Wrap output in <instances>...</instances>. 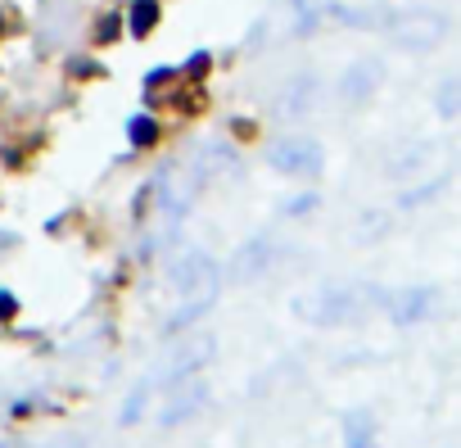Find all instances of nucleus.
I'll return each mask as SVG.
<instances>
[{
	"label": "nucleus",
	"mask_w": 461,
	"mask_h": 448,
	"mask_svg": "<svg viewBox=\"0 0 461 448\" xmlns=\"http://www.w3.org/2000/svg\"><path fill=\"white\" fill-rule=\"evenodd\" d=\"M221 268H217V259L208 254V250H181L172 263H167V286H172V295L181 299V304H217V295H221Z\"/></svg>",
	"instance_id": "f257e3e1"
},
{
	"label": "nucleus",
	"mask_w": 461,
	"mask_h": 448,
	"mask_svg": "<svg viewBox=\"0 0 461 448\" xmlns=\"http://www.w3.org/2000/svg\"><path fill=\"white\" fill-rule=\"evenodd\" d=\"M375 299V286H362V281H335V286H321L317 295L299 299V313L317 326H348L366 313V304Z\"/></svg>",
	"instance_id": "f03ea898"
},
{
	"label": "nucleus",
	"mask_w": 461,
	"mask_h": 448,
	"mask_svg": "<svg viewBox=\"0 0 461 448\" xmlns=\"http://www.w3.org/2000/svg\"><path fill=\"white\" fill-rule=\"evenodd\" d=\"M384 32L393 37L398 50L425 55V50H434V46L447 37V14H438V10H402V14L389 19Z\"/></svg>",
	"instance_id": "7ed1b4c3"
},
{
	"label": "nucleus",
	"mask_w": 461,
	"mask_h": 448,
	"mask_svg": "<svg viewBox=\"0 0 461 448\" xmlns=\"http://www.w3.org/2000/svg\"><path fill=\"white\" fill-rule=\"evenodd\" d=\"M267 163H272V172H281V177L312 181V177L321 172V163H326V150H321L317 136L294 132V136H281V141L267 150Z\"/></svg>",
	"instance_id": "20e7f679"
},
{
	"label": "nucleus",
	"mask_w": 461,
	"mask_h": 448,
	"mask_svg": "<svg viewBox=\"0 0 461 448\" xmlns=\"http://www.w3.org/2000/svg\"><path fill=\"white\" fill-rule=\"evenodd\" d=\"M375 304L389 313L393 326H420L434 317L438 308V286H393V290H375Z\"/></svg>",
	"instance_id": "39448f33"
},
{
	"label": "nucleus",
	"mask_w": 461,
	"mask_h": 448,
	"mask_svg": "<svg viewBox=\"0 0 461 448\" xmlns=\"http://www.w3.org/2000/svg\"><path fill=\"white\" fill-rule=\"evenodd\" d=\"M208 398H212V385L203 380V371L199 376H185V380H176V385H167V394H163V403H158V425H185V421H194L203 407H208Z\"/></svg>",
	"instance_id": "423d86ee"
},
{
	"label": "nucleus",
	"mask_w": 461,
	"mask_h": 448,
	"mask_svg": "<svg viewBox=\"0 0 461 448\" xmlns=\"http://www.w3.org/2000/svg\"><path fill=\"white\" fill-rule=\"evenodd\" d=\"M212 362V335L208 340H190V344H176V349H167L158 362H154V371H149V385L158 389H167V385H176V380H185V376H199L203 367Z\"/></svg>",
	"instance_id": "0eeeda50"
},
{
	"label": "nucleus",
	"mask_w": 461,
	"mask_h": 448,
	"mask_svg": "<svg viewBox=\"0 0 461 448\" xmlns=\"http://www.w3.org/2000/svg\"><path fill=\"white\" fill-rule=\"evenodd\" d=\"M276 259H281L276 241H272V236H254V241H245V245L236 250V259H230V268H226L221 277H230V281H263V277L276 268Z\"/></svg>",
	"instance_id": "6e6552de"
},
{
	"label": "nucleus",
	"mask_w": 461,
	"mask_h": 448,
	"mask_svg": "<svg viewBox=\"0 0 461 448\" xmlns=\"http://www.w3.org/2000/svg\"><path fill=\"white\" fill-rule=\"evenodd\" d=\"M321 105V78L317 73H294V78H285L281 82V91H276V114L281 118H308L312 109Z\"/></svg>",
	"instance_id": "1a4fd4ad"
},
{
	"label": "nucleus",
	"mask_w": 461,
	"mask_h": 448,
	"mask_svg": "<svg viewBox=\"0 0 461 448\" xmlns=\"http://www.w3.org/2000/svg\"><path fill=\"white\" fill-rule=\"evenodd\" d=\"M380 82H384V64L380 59H353L348 69H344V78H339V100L344 105H366L375 91H380Z\"/></svg>",
	"instance_id": "9d476101"
},
{
	"label": "nucleus",
	"mask_w": 461,
	"mask_h": 448,
	"mask_svg": "<svg viewBox=\"0 0 461 448\" xmlns=\"http://www.w3.org/2000/svg\"><path fill=\"white\" fill-rule=\"evenodd\" d=\"M425 163H429V145L425 141H407V145H398V150L384 154V177L407 181V177L425 172Z\"/></svg>",
	"instance_id": "9b49d317"
},
{
	"label": "nucleus",
	"mask_w": 461,
	"mask_h": 448,
	"mask_svg": "<svg viewBox=\"0 0 461 448\" xmlns=\"http://www.w3.org/2000/svg\"><path fill=\"white\" fill-rule=\"evenodd\" d=\"M339 439H344V448H375L380 443V421L366 407H348L344 421H339Z\"/></svg>",
	"instance_id": "f8f14e48"
},
{
	"label": "nucleus",
	"mask_w": 461,
	"mask_h": 448,
	"mask_svg": "<svg viewBox=\"0 0 461 448\" xmlns=\"http://www.w3.org/2000/svg\"><path fill=\"white\" fill-rule=\"evenodd\" d=\"M158 19H163V5H158V0H131V5H127V19H122V32H131V37L140 41V37H149V32L158 28Z\"/></svg>",
	"instance_id": "ddd939ff"
},
{
	"label": "nucleus",
	"mask_w": 461,
	"mask_h": 448,
	"mask_svg": "<svg viewBox=\"0 0 461 448\" xmlns=\"http://www.w3.org/2000/svg\"><path fill=\"white\" fill-rule=\"evenodd\" d=\"M127 141H131V150H154L163 141V123L154 114H131L127 118Z\"/></svg>",
	"instance_id": "4468645a"
},
{
	"label": "nucleus",
	"mask_w": 461,
	"mask_h": 448,
	"mask_svg": "<svg viewBox=\"0 0 461 448\" xmlns=\"http://www.w3.org/2000/svg\"><path fill=\"white\" fill-rule=\"evenodd\" d=\"M149 398H154V385H149V380H136V385L127 389L122 407H118V425H136V421H145Z\"/></svg>",
	"instance_id": "2eb2a0df"
},
{
	"label": "nucleus",
	"mask_w": 461,
	"mask_h": 448,
	"mask_svg": "<svg viewBox=\"0 0 461 448\" xmlns=\"http://www.w3.org/2000/svg\"><path fill=\"white\" fill-rule=\"evenodd\" d=\"M384 232H389V213H384V208H366V213L357 217V236H362V245H375Z\"/></svg>",
	"instance_id": "dca6fc26"
},
{
	"label": "nucleus",
	"mask_w": 461,
	"mask_h": 448,
	"mask_svg": "<svg viewBox=\"0 0 461 448\" xmlns=\"http://www.w3.org/2000/svg\"><path fill=\"white\" fill-rule=\"evenodd\" d=\"M434 109H438V118H447V123L461 114V82H456V78H443V82H438V100H434Z\"/></svg>",
	"instance_id": "f3484780"
},
{
	"label": "nucleus",
	"mask_w": 461,
	"mask_h": 448,
	"mask_svg": "<svg viewBox=\"0 0 461 448\" xmlns=\"http://www.w3.org/2000/svg\"><path fill=\"white\" fill-rule=\"evenodd\" d=\"M203 313H208V304H176V313L163 322V335H181V331H190Z\"/></svg>",
	"instance_id": "a211bd4d"
},
{
	"label": "nucleus",
	"mask_w": 461,
	"mask_h": 448,
	"mask_svg": "<svg viewBox=\"0 0 461 448\" xmlns=\"http://www.w3.org/2000/svg\"><path fill=\"white\" fill-rule=\"evenodd\" d=\"M447 190V177H434V181H425V186H411V190H402V208H420V204H429L434 195H443Z\"/></svg>",
	"instance_id": "6ab92c4d"
},
{
	"label": "nucleus",
	"mask_w": 461,
	"mask_h": 448,
	"mask_svg": "<svg viewBox=\"0 0 461 448\" xmlns=\"http://www.w3.org/2000/svg\"><path fill=\"white\" fill-rule=\"evenodd\" d=\"M317 208H321V195L303 190V195H294V199H285V204H281V217H294V222H299V217H312Z\"/></svg>",
	"instance_id": "aec40b11"
},
{
	"label": "nucleus",
	"mask_w": 461,
	"mask_h": 448,
	"mask_svg": "<svg viewBox=\"0 0 461 448\" xmlns=\"http://www.w3.org/2000/svg\"><path fill=\"white\" fill-rule=\"evenodd\" d=\"M91 37H95V46H113L122 37V19L118 14H100L95 28H91Z\"/></svg>",
	"instance_id": "412c9836"
},
{
	"label": "nucleus",
	"mask_w": 461,
	"mask_h": 448,
	"mask_svg": "<svg viewBox=\"0 0 461 448\" xmlns=\"http://www.w3.org/2000/svg\"><path fill=\"white\" fill-rule=\"evenodd\" d=\"M68 78H77V82L104 78V64H100V59H91V55H73V59H68Z\"/></svg>",
	"instance_id": "4be33fe9"
},
{
	"label": "nucleus",
	"mask_w": 461,
	"mask_h": 448,
	"mask_svg": "<svg viewBox=\"0 0 461 448\" xmlns=\"http://www.w3.org/2000/svg\"><path fill=\"white\" fill-rule=\"evenodd\" d=\"M176 78H181V73L167 69V64H163V69H149V73H145V100H158V91H163L167 82H176Z\"/></svg>",
	"instance_id": "5701e85b"
},
{
	"label": "nucleus",
	"mask_w": 461,
	"mask_h": 448,
	"mask_svg": "<svg viewBox=\"0 0 461 448\" xmlns=\"http://www.w3.org/2000/svg\"><path fill=\"white\" fill-rule=\"evenodd\" d=\"M149 208H154V186L145 181V186L131 195V222H149Z\"/></svg>",
	"instance_id": "b1692460"
},
{
	"label": "nucleus",
	"mask_w": 461,
	"mask_h": 448,
	"mask_svg": "<svg viewBox=\"0 0 461 448\" xmlns=\"http://www.w3.org/2000/svg\"><path fill=\"white\" fill-rule=\"evenodd\" d=\"M208 69H212V55H208V50H194V55L185 59V69H176V73H181V78H190V82H199Z\"/></svg>",
	"instance_id": "393cba45"
},
{
	"label": "nucleus",
	"mask_w": 461,
	"mask_h": 448,
	"mask_svg": "<svg viewBox=\"0 0 461 448\" xmlns=\"http://www.w3.org/2000/svg\"><path fill=\"white\" fill-rule=\"evenodd\" d=\"M19 308H23V304H19V295H14L10 286H0V322H14V317H19Z\"/></svg>",
	"instance_id": "a878e982"
},
{
	"label": "nucleus",
	"mask_w": 461,
	"mask_h": 448,
	"mask_svg": "<svg viewBox=\"0 0 461 448\" xmlns=\"http://www.w3.org/2000/svg\"><path fill=\"white\" fill-rule=\"evenodd\" d=\"M254 132H258L254 118H230V136H236V141H254Z\"/></svg>",
	"instance_id": "bb28decb"
},
{
	"label": "nucleus",
	"mask_w": 461,
	"mask_h": 448,
	"mask_svg": "<svg viewBox=\"0 0 461 448\" xmlns=\"http://www.w3.org/2000/svg\"><path fill=\"white\" fill-rule=\"evenodd\" d=\"M32 407H37L32 398H14V403H10V416H14V421H23V416H32Z\"/></svg>",
	"instance_id": "cd10ccee"
},
{
	"label": "nucleus",
	"mask_w": 461,
	"mask_h": 448,
	"mask_svg": "<svg viewBox=\"0 0 461 448\" xmlns=\"http://www.w3.org/2000/svg\"><path fill=\"white\" fill-rule=\"evenodd\" d=\"M46 448H86V439L82 434H64V439H50Z\"/></svg>",
	"instance_id": "c85d7f7f"
},
{
	"label": "nucleus",
	"mask_w": 461,
	"mask_h": 448,
	"mask_svg": "<svg viewBox=\"0 0 461 448\" xmlns=\"http://www.w3.org/2000/svg\"><path fill=\"white\" fill-rule=\"evenodd\" d=\"M14 245H19V236H14V232H0V254H10Z\"/></svg>",
	"instance_id": "c756f323"
},
{
	"label": "nucleus",
	"mask_w": 461,
	"mask_h": 448,
	"mask_svg": "<svg viewBox=\"0 0 461 448\" xmlns=\"http://www.w3.org/2000/svg\"><path fill=\"white\" fill-rule=\"evenodd\" d=\"M0 448H28V443H19V439H0Z\"/></svg>",
	"instance_id": "7c9ffc66"
}]
</instances>
